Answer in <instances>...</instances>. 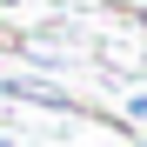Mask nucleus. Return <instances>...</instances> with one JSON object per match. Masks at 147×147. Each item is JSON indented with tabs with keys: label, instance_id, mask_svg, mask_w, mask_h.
I'll return each instance as SVG.
<instances>
[{
	"label": "nucleus",
	"instance_id": "3",
	"mask_svg": "<svg viewBox=\"0 0 147 147\" xmlns=\"http://www.w3.org/2000/svg\"><path fill=\"white\" fill-rule=\"evenodd\" d=\"M0 7H13V0H0Z\"/></svg>",
	"mask_w": 147,
	"mask_h": 147
},
{
	"label": "nucleus",
	"instance_id": "1",
	"mask_svg": "<svg viewBox=\"0 0 147 147\" xmlns=\"http://www.w3.org/2000/svg\"><path fill=\"white\" fill-rule=\"evenodd\" d=\"M0 94H13V100H34V107H47V114H80L67 87H47V80H0Z\"/></svg>",
	"mask_w": 147,
	"mask_h": 147
},
{
	"label": "nucleus",
	"instance_id": "2",
	"mask_svg": "<svg viewBox=\"0 0 147 147\" xmlns=\"http://www.w3.org/2000/svg\"><path fill=\"white\" fill-rule=\"evenodd\" d=\"M140 120H147V94H134V100H127V127H140Z\"/></svg>",
	"mask_w": 147,
	"mask_h": 147
}]
</instances>
